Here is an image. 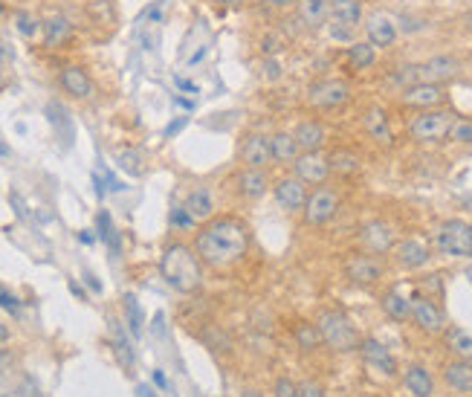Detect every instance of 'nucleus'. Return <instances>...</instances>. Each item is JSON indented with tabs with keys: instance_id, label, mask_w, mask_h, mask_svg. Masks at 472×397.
Returning <instances> with one entry per match:
<instances>
[{
	"instance_id": "49",
	"label": "nucleus",
	"mask_w": 472,
	"mask_h": 397,
	"mask_svg": "<svg viewBox=\"0 0 472 397\" xmlns=\"http://www.w3.org/2000/svg\"><path fill=\"white\" fill-rule=\"evenodd\" d=\"M12 206H15L18 217H23V220L29 217V212H26V203H23V200H21V195H15V192H12Z\"/></svg>"
},
{
	"instance_id": "30",
	"label": "nucleus",
	"mask_w": 472,
	"mask_h": 397,
	"mask_svg": "<svg viewBox=\"0 0 472 397\" xmlns=\"http://www.w3.org/2000/svg\"><path fill=\"white\" fill-rule=\"evenodd\" d=\"M377 61V47L371 41H357L348 47V67L351 70H368Z\"/></svg>"
},
{
	"instance_id": "33",
	"label": "nucleus",
	"mask_w": 472,
	"mask_h": 397,
	"mask_svg": "<svg viewBox=\"0 0 472 397\" xmlns=\"http://www.w3.org/2000/svg\"><path fill=\"white\" fill-rule=\"evenodd\" d=\"M189 212H192V217L194 220H209L211 217V212H214V203H211V192L209 189H194L189 197H186V203H183Z\"/></svg>"
},
{
	"instance_id": "35",
	"label": "nucleus",
	"mask_w": 472,
	"mask_h": 397,
	"mask_svg": "<svg viewBox=\"0 0 472 397\" xmlns=\"http://www.w3.org/2000/svg\"><path fill=\"white\" fill-rule=\"evenodd\" d=\"M327 163H330V174H354L360 168V157L354 151H348V148L333 151L327 157Z\"/></svg>"
},
{
	"instance_id": "27",
	"label": "nucleus",
	"mask_w": 472,
	"mask_h": 397,
	"mask_svg": "<svg viewBox=\"0 0 472 397\" xmlns=\"http://www.w3.org/2000/svg\"><path fill=\"white\" fill-rule=\"evenodd\" d=\"M403 383L414 397H432V391H435V380L423 366H409L403 371Z\"/></svg>"
},
{
	"instance_id": "14",
	"label": "nucleus",
	"mask_w": 472,
	"mask_h": 397,
	"mask_svg": "<svg viewBox=\"0 0 472 397\" xmlns=\"http://www.w3.org/2000/svg\"><path fill=\"white\" fill-rule=\"evenodd\" d=\"M241 163L246 168H267L273 160V140L264 134H249L241 145Z\"/></svg>"
},
{
	"instance_id": "51",
	"label": "nucleus",
	"mask_w": 472,
	"mask_h": 397,
	"mask_svg": "<svg viewBox=\"0 0 472 397\" xmlns=\"http://www.w3.org/2000/svg\"><path fill=\"white\" fill-rule=\"evenodd\" d=\"M177 87H180V91H186V93H197V87L192 81H186V78H177Z\"/></svg>"
},
{
	"instance_id": "19",
	"label": "nucleus",
	"mask_w": 472,
	"mask_h": 397,
	"mask_svg": "<svg viewBox=\"0 0 472 397\" xmlns=\"http://www.w3.org/2000/svg\"><path fill=\"white\" fill-rule=\"evenodd\" d=\"M362 128L368 130V137L377 140L379 145L389 148L394 143V134H392V128H389V116H385L382 108H368L362 113Z\"/></svg>"
},
{
	"instance_id": "52",
	"label": "nucleus",
	"mask_w": 472,
	"mask_h": 397,
	"mask_svg": "<svg viewBox=\"0 0 472 397\" xmlns=\"http://www.w3.org/2000/svg\"><path fill=\"white\" fill-rule=\"evenodd\" d=\"M154 383H157L159 388H168V380H165V374H162V371H154Z\"/></svg>"
},
{
	"instance_id": "22",
	"label": "nucleus",
	"mask_w": 472,
	"mask_h": 397,
	"mask_svg": "<svg viewBox=\"0 0 472 397\" xmlns=\"http://www.w3.org/2000/svg\"><path fill=\"white\" fill-rule=\"evenodd\" d=\"M429 247H426V241H420V238H406V241H400L397 244V261H400V267H406V270H417V267H423V264L429 261Z\"/></svg>"
},
{
	"instance_id": "3",
	"label": "nucleus",
	"mask_w": 472,
	"mask_h": 397,
	"mask_svg": "<svg viewBox=\"0 0 472 397\" xmlns=\"http://www.w3.org/2000/svg\"><path fill=\"white\" fill-rule=\"evenodd\" d=\"M316 325H319V331H322V342L327 345V348H333V351H357L360 348V334H357V328L351 325V319L345 316V314H336V311H322L319 314V319H316Z\"/></svg>"
},
{
	"instance_id": "47",
	"label": "nucleus",
	"mask_w": 472,
	"mask_h": 397,
	"mask_svg": "<svg viewBox=\"0 0 472 397\" xmlns=\"http://www.w3.org/2000/svg\"><path fill=\"white\" fill-rule=\"evenodd\" d=\"M278 43H281V41H278L276 35H267V38H264V43H261V53H264V56H273V53H278V50H281Z\"/></svg>"
},
{
	"instance_id": "2",
	"label": "nucleus",
	"mask_w": 472,
	"mask_h": 397,
	"mask_svg": "<svg viewBox=\"0 0 472 397\" xmlns=\"http://www.w3.org/2000/svg\"><path fill=\"white\" fill-rule=\"evenodd\" d=\"M200 258L192 247L186 244H171L162 258H159V273L165 279V284L177 293H197L203 284V267H200Z\"/></svg>"
},
{
	"instance_id": "32",
	"label": "nucleus",
	"mask_w": 472,
	"mask_h": 397,
	"mask_svg": "<svg viewBox=\"0 0 472 397\" xmlns=\"http://www.w3.org/2000/svg\"><path fill=\"white\" fill-rule=\"evenodd\" d=\"M47 113H50L53 128L58 130V140L64 143V148H70V145H73V119H70V113H67L58 102H50V105H47Z\"/></svg>"
},
{
	"instance_id": "46",
	"label": "nucleus",
	"mask_w": 472,
	"mask_h": 397,
	"mask_svg": "<svg viewBox=\"0 0 472 397\" xmlns=\"http://www.w3.org/2000/svg\"><path fill=\"white\" fill-rule=\"evenodd\" d=\"M189 125V116H180V119H174V122H171L168 128H165V137L171 140V137H174V134H180V130Z\"/></svg>"
},
{
	"instance_id": "50",
	"label": "nucleus",
	"mask_w": 472,
	"mask_h": 397,
	"mask_svg": "<svg viewBox=\"0 0 472 397\" xmlns=\"http://www.w3.org/2000/svg\"><path fill=\"white\" fill-rule=\"evenodd\" d=\"M81 279H84V282H88V287H90L93 293H102V282H99V279H96L93 273H84Z\"/></svg>"
},
{
	"instance_id": "53",
	"label": "nucleus",
	"mask_w": 472,
	"mask_h": 397,
	"mask_svg": "<svg viewBox=\"0 0 472 397\" xmlns=\"http://www.w3.org/2000/svg\"><path fill=\"white\" fill-rule=\"evenodd\" d=\"M137 394H140V397H157L151 386H137Z\"/></svg>"
},
{
	"instance_id": "31",
	"label": "nucleus",
	"mask_w": 472,
	"mask_h": 397,
	"mask_svg": "<svg viewBox=\"0 0 472 397\" xmlns=\"http://www.w3.org/2000/svg\"><path fill=\"white\" fill-rule=\"evenodd\" d=\"M96 230H99L102 244L110 249V255H113V258H119V255H122V241H119V232H116L113 220H110V215H107L105 209L96 215Z\"/></svg>"
},
{
	"instance_id": "34",
	"label": "nucleus",
	"mask_w": 472,
	"mask_h": 397,
	"mask_svg": "<svg viewBox=\"0 0 472 397\" xmlns=\"http://www.w3.org/2000/svg\"><path fill=\"white\" fill-rule=\"evenodd\" d=\"M125 325H127V334L131 336H140L142 334V325H145V314H142V304L134 293L125 296Z\"/></svg>"
},
{
	"instance_id": "43",
	"label": "nucleus",
	"mask_w": 472,
	"mask_h": 397,
	"mask_svg": "<svg viewBox=\"0 0 472 397\" xmlns=\"http://www.w3.org/2000/svg\"><path fill=\"white\" fill-rule=\"evenodd\" d=\"M276 397H302V386L293 383V380H287V377H281V380L276 383Z\"/></svg>"
},
{
	"instance_id": "60",
	"label": "nucleus",
	"mask_w": 472,
	"mask_h": 397,
	"mask_svg": "<svg viewBox=\"0 0 472 397\" xmlns=\"http://www.w3.org/2000/svg\"><path fill=\"white\" fill-rule=\"evenodd\" d=\"M6 339H9V328L0 325V342H6Z\"/></svg>"
},
{
	"instance_id": "13",
	"label": "nucleus",
	"mask_w": 472,
	"mask_h": 397,
	"mask_svg": "<svg viewBox=\"0 0 472 397\" xmlns=\"http://www.w3.org/2000/svg\"><path fill=\"white\" fill-rule=\"evenodd\" d=\"M446 102V93H444V84H432V81H417V84H409L403 91V105L409 108H423V110H432L438 105Z\"/></svg>"
},
{
	"instance_id": "62",
	"label": "nucleus",
	"mask_w": 472,
	"mask_h": 397,
	"mask_svg": "<svg viewBox=\"0 0 472 397\" xmlns=\"http://www.w3.org/2000/svg\"><path fill=\"white\" fill-rule=\"evenodd\" d=\"M243 397H264L261 391H243Z\"/></svg>"
},
{
	"instance_id": "41",
	"label": "nucleus",
	"mask_w": 472,
	"mask_h": 397,
	"mask_svg": "<svg viewBox=\"0 0 472 397\" xmlns=\"http://www.w3.org/2000/svg\"><path fill=\"white\" fill-rule=\"evenodd\" d=\"M15 24H18V32H21L23 38H35L41 21H38L35 15H29V12H18V15H15Z\"/></svg>"
},
{
	"instance_id": "48",
	"label": "nucleus",
	"mask_w": 472,
	"mask_h": 397,
	"mask_svg": "<svg viewBox=\"0 0 472 397\" xmlns=\"http://www.w3.org/2000/svg\"><path fill=\"white\" fill-rule=\"evenodd\" d=\"M302 397H325V391H322V386H316V383H302Z\"/></svg>"
},
{
	"instance_id": "57",
	"label": "nucleus",
	"mask_w": 472,
	"mask_h": 397,
	"mask_svg": "<svg viewBox=\"0 0 472 397\" xmlns=\"http://www.w3.org/2000/svg\"><path fill=\"white\" fill-rule=\"evenodd\" d=\"M0 157H4V160H6V157H12V148H9V145H4V143H0Z\"/></svg>"
},
{
	"instance_id": "21",
	"label": "nucleus",
	"mask_w": 472,
	"mask_h": 397,
	"mask_svg": "<svg viewBox=\"0 0 472 397\" xmlns=\"http://www.w3.org/2000/svg\"><path fill=\"white\" fill-rule=\"evenodd\" d=\"M61 87H64V93H70L73 99H88L93 93L90 76L84 73L81 67H75V64H70V67L61 70Z\"/></svg>"
},
{
	"instance_id": "54",
	"label": "nucleus",
	"mask_w": 472,
	"mask_h": 397,
	"mask_svg": "<svg viewBox=\"0 0 472 397\" xmlns=\"http://www.w3.org/2000/svg\"><path fill=\"white\" fill-rule=\"evenodd\" d=\"M211 4H218V6H241L243 0H211Z\"/></svg>"
},
{
	"instance_id": "15",
	"label": "nucleus",
	"mask_w": 472,
	"mask_h": 397,
	"mask_svg": "<svg viewBox=\"0 0 472 397\" xmlns=\"http://www.w3.org/2000/svg\"><path fill=\"white\" fill-rule=\"evenodd\" d=\"M365 32H368V41L374 43V47L385 50V47H392V43L397 41V21L389 12H374L365 21Z\"/></svg>"
},
{
	"instance_id": "58",
	"label": "nucleus",
	"mask_w": 472,
	"mask_h": 397,
	"mask_svg": "<svg viewBox=\"0 0 472 397\" xmlns=\"http://www.w3.org/2000/svg\"><path fill=\"white\" fill-rule=\"evenodd\" d=\"M78 241H81V244H93V235H90V232H81Z\"/></svg>"
},
{
	"instance_id": "10",
	"label": "nucleus",
	"mask_w": 472,
	"mask_h": 397,
	"mask_svg": "<svg viewBox=\"0 0 472 397\" xmlns=\"http://www.w3.org/2000/svg\"><path fill=\"white\" fill-rule=\"evenodd\" d=\"M411 319L420 331L426 334H444L446 331V316L444 311L432 301V299H426V296H414L411 299Z\"/></svg>"
},
{
	"instance_id": "37",
	"label": "nucleus",
	"mask_w": 472,
	"mask_h": 397,
	"mask_svg": "<svg viewBox=\"0 0 472 397\" xmlns=\"http://www.w3.org/2000/svg\"><path fill=\"white\" fill-rule=\"evenodd\" d=\"M295 342H298V348L302 351H313V348H319V342H322V331H319V325H310V322H302L295 328Z\"/></svg>"
},
{
	"instance_id": "38",
	"label": "nucleus",
	"mask_w": 472,
	"mask_h": 397,
	"mask_svg": "<svg viewBox=\"0 0 472 397\" xmlns=\"http://www.w3.org/2000/svg\"><path fill=\"white\" fill-rule=\"evenodd\" d=\"M116 163H119L122 171L134 174V177H140V174H142V151H137V148H122L116 154Z\"/></svg>"
},
{
	"instance_id": "26",
	"label": "nucleus",
	"mask_w": 472,
	"mask_h": 397,
	"mask_svg": "<svg viewBox=\"0 0 472 397\" xmlns=\"http://www.w3.org/2000/svg\"><path fill=\"white\" fill-rule=\"evenodd\" d=\"M110 342H113V351H116V360L125 366V368H134L137 363V354H134V345H131V336L125 334V328L110 319Z\"/></svg>"
},
{
	"instance_id": "9",
	"label": "nucleus",
	"mask_w": 472,
	"mask_h": 397,
	"mask_svg": "<svg viewBox=\"0 0 472 397\" xmlns=\"http://www.w3.org/2000/svg\"><path fill=\"white\" fill-rule=\"evenodd\" d=\"M336 209H339L336 192H330V189H316V192L308 195V203H305V209H302L305 224H308V227H325L327 220L336 215Z\"/></svg>"
},
{
	"instance_id": "29",
	"label": "nucleus",
	"mask_w": 472,
	"mask_h": 397,
	"mask_svg": "<svg viewBox=\"0 0 472 397\" xmlns=\"http://www.w3.org/2000/svg\"><path fill=\"white\" fill-rule=\"evenodd\" d=\"M327 6L330 0H298V15L310 29H319L327 21Z\"/></svg>"
},
{
	"instance_id": "16",
	"label": "nucleus",
	"mask_w": 472,
	"mask_h": 397,
	"mask_svg": "<svg viewBox=\"0 0 472 397\" xmlns=\"http://www.w3.org/2000/svg\"><path fill=\"white\" fill-rule=\"evenodd\" d=\"M276 200L284 212H302L305 203H308V189H305V180L298 177H281L276 183Z\"/></svg>"
},
{
	"instance_id": "61",
	"label": "nucleus",
	"mask_w": 472,
	"mask_h": 397,
	"mask_svg": "<svg viewBox=\"0 0 472 397\" xmlns=\"http://www.w3.org/2000/svg\"><path fill=\"white\" fill-rule=\"evenodd\" d=\"M70 290H73L78 299H84V293H81V287H78V284H70Z\"/></svg>"
},
{
	"instance_id": "42",
	"label": "nucleus",
	"mask_w": 472,
	"mask_h": 397,
	"mask_svg": "<svg viewBox=\"0 0 472 397\" xmlns=\"http://www.w3.org/2000/svg\"><path fill=\"white\" fill-rule=\"evenodd\" d=\"M449 140H458V143H472V125L463 122V119H455L452 128H449Z\"/></svg>"
},
{
	"instance_id": "55",
	"label": "nucleus",
	"mask_w": 472,
	"mask_h": 397,
	"mask_svg": "<svg viewBox=\"0 0 472 397\" xmlns=\"http://www.w3.org/2000/svg\"><path fill=\"white\" fill-rule=\"evenodd\" d=\"M267 76H270V78H278V64H276V61H267Z\"/></svg>"
},
{
	"instance_id": "23",
	"label": "nucleus",
	"mask_w": 472,
	"mask_h": 397,
	"mask_svg": "<svg viewBox=\"0 0 472 397\" xmlns=\"http://www.w3.org/2000/svg\"><path fill=\"white\" fill-rule=\"evenodd\" d=\"M41 26H44V43H47V50H58V47H64V43L73 38V24H70L64 15H50Z\"/></svg>"
},
{
	"instance_id": "36",
	"label": "nucleus",
	"mask_w": 472,
	"mask_h": 397,
	"mask_svg": "<svg viewBox=\"0 0 472 397\" xmlns=\"http://www.w3.org/2000/svg\"><path fill=\"white\" fill-rule=\"evenodd\" d=\"M382 311L397 322H406L411 316V299H403L400 293H389L382 299Z\"/></svg>"
},
{
	"instance_id": "6",
	"label": "nucleus",
	"mask_w": 472,
	"mask_h": 397,
	"mask_svg": "<svg viewBox=\"0 0 472 397\" xmlns=\"http://www.w3.org/2000/svg\"><path fill=\"white\" fill-rule=\"evenodd\" d=\"M351 87L345 78H319L308 87V105L313 110H336L342 105H348Z\"/></svg>"
},
{
	"instance_id": "59",
	"label": "nucleus",
	"mask_w": 472,
	"mask_h": 397,
	"mask_svg": "<svg viewBox=\"0 0 472 397\" xmlns=\"http://www.w3.org/2000/svg\"><path fill=\"white\" fill-rule=\"evenodd\" d=\"M270 4H273V6H278V9H284V6H290V4H293V0H270Z\"/></svg>"
},
{
	"instance_id": "18",
	"label": "nucleus",
	"mask_w": 472,
	"mask_h": 397,
	"mask_svg": "<svg viewBox=\"0 0 472 397\" xmlns=\"http://www.w3.org/2000/svg\"><path fill=\"white\" fill-rule=\"evenodd\" d=\"M360 241L368 252H389L394 247V232L389 224H382V220H371L360 230Z\"/></svg>"
},
{
	"instance_id": "56",
	"label": "nucleus",
	"mask_w": 472,
	"mask_h": 397,
	"mask_svg": "<svg viewBox=\"0 0 472 397\" xmlns=\"http://www.w3.org/2000/svg\"><path fill=\"white\" fill-rule=\"evenodd\" d=\"M9 360H12V357H9V354H6V351H4V348H0V368H4V366H6V363H9Z\"/></svg>"
},
{
	"instance_id": "20",
	"label": "nucleus",
	"mask_w": 472,
	"mask_h": 397,
	"mask_svg": "<svg viewBox=\"0 0 472 397\" xmlns=\"http://www.w3.org/2000/svg\"><path fill=\"white\" fill-rule=\"evenodd\" d=\"M293 137L298 143V148L302 151H322L327 134H325V125L316 122V119H305V122H298V128L293 130Z\"/></svg>"
},
{
	"instance_id": "40",
	"label": "nucleus",
	"mask_w": 472,
	"mask_h": 397,
	"mask_svg": "<svg viewBox=\"0 0 472 397\" xmlns=\"http://www.w3.org/2000/svg\"><path fill=\"white\" fill-rule=\"evenodd\" d=\"M171 227H174V230H194V224H197V220L192 217V212L180 203V206H174V209H171Z\"/></svg>"
},
{
	"instance_id": "8",
	"label": "nucleus",
	"mask_w": 472,
	"mask_h": 397,
	"mask_svg": "<svg viewBox=\"0 0 472 397\" xmlns=\"http://www.w3.org/2000/svg\"><path fill=\"white\" fill-rule=\"evenodd\" d=\"M455 76H458V61L449 58V56H438V58H429V61H423L417 67H406L397 78L400 81H411V84H417V81L444 84V81H449Z\"/></svg>"
},
{
	"instance_id": "12",
	"label": "nucleus",
	"mask_w": 472,
	"mask_h": 397,
	"mask_svg": "<svg viewBox=\"0 0 472 397\" xmlns=\"http://www.w3.org/2000/svg\"><path fill=\"white\" fill-rule=\"evenodd\" d=\"M360 351H362V360L371 371L382 374V377H397V360L389 348L377 339H362L360 342Z\"/></svg>"
},
{
	"instance_id": "25",
	"label": "nucleus",
	"mask_w": 472,
	"mask_h": 397,
	"mask_svg": "<svg viewBox=\"0 0 472 397\" xmlns=\"http://www.w3.org/2000/svg\"><path fill=\"white\" fill-rule=\"evenodd\" d=\"M444 380L449 388L461 391V394H472V363L466 360H455L444 368Z\"/></svg>"
},
{
	"instance_id": "5",
	"label": "nucleus",
	"mask_w": 472,
	"mask_h": 397,
	"mask_svg": "<svg viewBox=\"0 0 472 397\" xmlns=\"http://www.w3.org/2000/svg\"><path fill=\"white\" fill-rule=\"evenodd\" d=\"M435 247L449 258H472V227L466 220H444L435 232Z\"/></svg>"
},
{
	"instance_id": "44",
	"label": "nucleus",
	"mask_w": 472,
	"mask_h": 397,
	"mask_svg": "<svg viewBox=\"0 0 472 397\" xmlns=\"http://www.w3.org/2000/svg\"><path fill=\"white\" fill-rule=\"evenodd\" d=\"M0 307H4V311H9V314H18V307H21V299H18L15 293H9L4 284H0Z\"/></svg>"
},
{
	"instance_id": "45",
	"label": "nucleus",
	"mask_w": 472,
	"mask_h": 397,
	"mask_svg": "<svg viewBox=\"0 0 472 397\" xmlns=\"http://www.w3.org/2000/svg\"><path fill=\"white\" fill-rule=\"evenodd\" d=\"M18 394H21V397H41V388H38V383H35L32 377H23Z\"/></svg>"
},
{
	"instance_id": "24",
	"label": "nucleus",
	"mask_w": 472,
	"mask_h": 397,
	"mask_svg": "<svg viewBox=\"0 0 472 397\" xmlns=\"http://www.w3.org/2000/svg\"><path fill=\"white\" fill-rule=\"evenodd\" d=\"M267 186H270V180H267L264 168H246V165H243V171L238 174V189H241V195L249 197V200L264 197V195H267Z\"/></svg>"
},
{
	"instance_id": "39",
	"label": "nucleus",
	"mask_w": 472,
	"mask_h": 397,
	"mask_svg": "<svg viewBox=\"0 0 472 397\" xmlns=\"http://www.w3.org/2000/svg\"><path fill=\"white\" fill-rule=\"evenodd\" d=\"M449 351H452L458 360L472 363V336H469V334H461V331L449 334Z\"/></svg>"
},
{
	"instance_id": "28",
	"label": "nucleus",
	"mask_w": 472,
	"mask_h": 397,
	"mask_svg": "<svg viewBox=\"0 0 472 397\" xmlns=\"http://www.w3.org/2000/svg\"><path fill=\"white\" fill-rule=\"evenodd\" d=\"M273 140V160L281 163V165H293L298 160V154H302V148H298L295 137L287 134V130H281V134L270 137Z\"/></svg>"
},
{
	"instance_id": "7",
	"label": "nucleus",
	"mask_w": 472,
	"mask_h": 397,
	"mask_svg": "<svg viewBox=\"0 0 472 397\" xmlns=\"http://www.w3.org/2000/svg\"><path fill=\"white\" fill-rule=\"evenodd\" d=\"M455 116L449 110H423L420 116H414L409 122V134L417 143H441L449 137Z\"/></svg>"
},
{
	"instance_id": "4",
	"label": "nucleus",
	"mask_w": 472,
	"mask_h": 397,
	"mask_svg": "<svg viewBox=\"0 0 472 397\" xmlns=\"http://www.w3.org/2000/svg\"><path fill=\"white\" fill-rule=\"evenodd\" d=\"M362 24L360 0H330L327 6V29L333 41H351Z\"/></svg>"
},
{
	"instance_id": "11",
	"label": "nucleus",
	"mask_w": 472,
	"mask_h": 397,
	"mask_svg": "<svg viewBox=\"0 0 472 397\" xmlns=\"http://www.w3.org/2000/svg\"><path fill=\"white\" fill-rule=\"evenodd\" d=\"M293 168H295V177L310 186H322L330 177V163L319 151H302L298 160L293 163Z\"/></svg>"
},
{
	"instance_id": "1",
	"label": "nucleus",
	"mask_w": 472,
	"mask_h": 397,
	"mask_svg": "<svg viewBox=\"0 0 472 397\" xmlns=\"http://www.w3.org/2000/svg\"><path fill=\"white\" fill-rule=\"evenodd\" d=\"M249 241H252V232H249L246 220H241L235 215H224V217L209 220V224L197 232L194 252L206 267L226 270L246 255Z\"/></svg>"
},
{
	"instance_id": "17",
	"label": "nucleus",
	"mask_w": 472,
	"mask_h": 397,
	"mask_svg": "<svg viewBox=\"0 0 472 397\" xmlns=\"http://www.w3.org/2000/svg\"><path fill=\"white\" fill-rule=\"evenodd\" d=\"M345 276L354 284H374V282L382 279V264L377 258H371V255H354L345 264Z\"/></svg>"
}]
</instances>
